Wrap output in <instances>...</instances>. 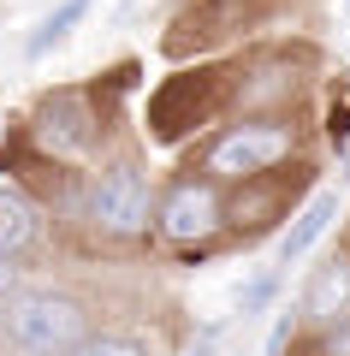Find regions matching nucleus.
<instances>
[{
    "mask_svg": "<svg viewBox=\"0 0 350 356\" xmlns=\"http://www.w3.org/2000/svg\"><path fill=\"white\" fill-rule=\"evenodd\" d=\"M6 339L24 356H72L89 339V327L72 297H18L6 309Z\"/></svg>",
    "mask_w": 350,
    "mask_h": 356,
    "instance_id": "1",
    "label": "nucleus"
},
{
    "mask_svg": "<svg viewBox=\"0 0 350 356\" xmlns=\"http://www.w3.org/2000/svg\"><path fill=\"white\" fill-rule=\"evenodd\" d=\"M220 102H225V77L208 72V65H202V72L166 77V83L149 95V131H154V143H178L184 131L208 125V119L220 113Z\"/></svg>",
    "mask_w": 350,
    "mask_h": 356,
    "instance_id": "2",
    "label": "nucleus"
},
{
    "mask_svg": "<svg viewBox=\"0 0 350 356\" xmlns=\"http://www.w3.org/2000/svg\"><path fill=\"white\" fill-rule=\"evenodd\" d=\"M285 154H291V131L285 125H232L208 149V172L214 178H255L273 161H285Z\"/></svg>",
    "mask_w": 350,
    "mask_h": 356,
    "instance_id": "3",
    "label": "nucleus"
},
{
    "mask_svg": "<svg viewBox=\"0 0 350 356\" xmlns=\"http://www.w3.org/2000/svg\"><path fill=\"white\" fill-rule=\"evenodd\" d=\"M89 214L101 220V232H143L149 226V178L137 166H107L89 191Z\"/></svg>",
    "mask_w": 350,
    "mask_h": 356,
    "instance_id": "4",
    "label": "nucleus"
},
{
    "mask_svg": "<svg viewBox=\"0 0 350 356\" xmlns=\"http://www.w3.org/2000/svg\"><path fill=\"white\" fill-rule=\"evenodd\" d=\"M214 226H220V196H214V184H178L173 196L161 202V232L178 243H196V238H214Z\"/></svg>",
    "mask_w": 350,
    "mask_h": 356,
    "instance_id": "5",
    "label": "nucleus"
},
{
    "mask_svg": "<svg viewBox=\"0 0 350 356\" xmlns=\"http://www.w3.org/2000/svg\"><path fill=\"white\" fill-rule=\"evenodd\" d=\"M36 137L48 143L54 154H83L89 143H95V119H89L83 95H54L48 107H42V125Z\"/></svg>",
    "mask_w": 350,
    "mask_h": 356,
    "instance_id": "6",
    "label": "nucleus"
},
{
    "mask_svg": "<svg viewBox=\"0 0 350 356\" xmlns=\"http://www.w3.org/2000/svg\"><path fill=\"white\" fill-rule=\"evenodd\" d=\"M333 220H338V191H321V196H315V202L297 214V226L279 238V261H285V267H291V261H303V255L321 243V232L333 226Z\"/></svg>",
    "mask_w": 350,
    "mask_h": 356,
    "instance_id": "7",
    "label": "nucleus"
},
{
    "mask_svg": "<svg viewBox=\"0 0 350 356\" xmlns=\"http://www.w3.org/2000/svg\"><path fill=\"white\" fill-rule=\"evenodd\" d=\"M36 238H42V214L18 191H0V261H13V255L30 250Z\"/></svg>",
    "mask_w": 350,
    "mask_h": 356,
    "instance_id": "8",
    "label": "nucleus"
},
{
    "mask_svg": "<svg viewBox=\"0 0 350 356\" xmlns=\"http://www.w3.org/2000/svg\"><path fill=\"white\" fill-rule=\"evenodd\" d=\"M344 303H350V261H326L321 280L309 285V303H303V309H309V315H321V321H333Z\"/></svg>",
    "mask_w": 350,
    "mask_h": 356,
    "instance_id": "9",
    "label": "nucleus"
},
{
    "mask_svg": "<svg viewBox=\"0 0 350 356\" xmlns=\"http://www.w3.org/2000/svg\"><path fill=\"white\" fill-rule=\"evenodd\" d=\"M83 13H89V0H60V6H54V13L36 24V36L24 42V54H48L54 42H65V36H72V24H77Z\"/></svg>",
    "mask_w": 350,
    "mask_h": 356,
    "instance_id": "10",
    "label": "nucleus"
},
{
    "mask_svg": "<svg viewBox=\"0 0 350 356\" xmlns=\"http://www.w3.org/2000/svg\"><path fill=\"white\" fill-rule=\"evenodd\" d=\"M72 356H149V350H143V339H131V332H89Z\"/></svg>",
    "mask_w": 350,
    "mask_h": 356,
    "instance_id": "11",
    "label": "nucleus"
},
{
    "mask_svg": "<svg viewBox=\"0 0 350 356\" xmlns=\"http://www.w3.org/2000/svg\"><path fill=\"white\" fill-rule=\"evenodd\" d=\"M273 273H262V280H255V285H244V297H238V309H244V315H255V309H262L267 303V297H273Z\"/></svg>",
    "mask_w": 350,
    "mask_h": 356,
    "instance_id": "12",
    "label": "nucleus"
},
{
    "mask_svg": "<svg viewBox=\"0 0 350 356\" xmlns=\"http://www.w3.org/2000/svg\"><path fill=\"white\" fill-rule=\"evenodd\" d=\"M291 327H297V315H279V321H273V332H267V350H262V356H285Z\"/></svg>",
    "mask_w": 350,
    "mask_h": 356,
    "instance_id": "13",
    "label": "nucleus"
},
{
    "mask_svg": "<svg viewBox=\"0 0 350 356\" xmlns=\"http://www.w3.org/2000/svg\"><path fill=\"white\" fill-rule=\"evenodd\" d=\"M190 356H214V339H202V344H196V350H190Z\"/></svg>",
    "mask_w": 350,
    "mask_h": 356,
    "instance_id": "14",
    "label": "nucleus"
}]
</instances>
